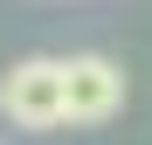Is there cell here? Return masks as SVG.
<instances>
[{
    "label": "cell",
    "instance_id": "7a4b0ae2",
    "mask_svg": "<svg viewBox=\"0 0 152 145\" xmlns=\"http://www.w3.org/2000/svg\"><path fill=\"white\" fill-rule=\"evenodd\" d=\"M124 104V69L111 55H69L62 62V125H104Z\"/></svg>",
    "mask_w": 152,
    "mask_h": 145
},
{
    "label": "cell",
    "instance_id": "6da1fadb",
    "mask_svg": "<svg viewBox=\"0 0 152 145\" xmlns=\"http://www.w3.org/2000/svg\"><path fill=\"white\" fill-rule=\"evenodd\" d=\"M0 111H7L14 125H28V131L62 125V62H56V55L14 62L7 76H0Z\"/></svg>",
    "mask_w": 152,
    "mask_h": 145
}]
</instances>
